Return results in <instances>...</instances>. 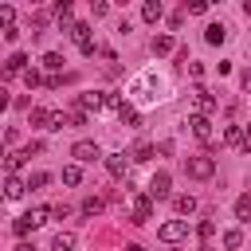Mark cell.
<instances>
[{"label": "cell", "mask_w": 251, "mask_h": 251, "mask_svg": "<svg viewBox=\"0 0 251 251\" xmlns=\"http://www.w3.org/2000/svg\"><path fill=\"white\" fill-rule=\"evenodd\" d=\"M165 90H169V82H165L157 71H145V75H137V78L129 82V94H133L137 102H145V106H149V102H161Z\"/></svg>", "instance_id": "obj_1"}, {"label": "cell", "mask_w": 251, "mask_h": 251, "mask_svg": "<svg viewBox=\"0 0 251 251\" xmlns=\"http://www.w3.org/2000/svg\"><path fill=\"white\" fill-rule=\"evenodd\" d=\"M184 173H188L192 180H208V176L216 173V161H212V157H184Z\"/></svg>", "instance_id": "obj_2"}, {"label": "cell", "mask_w": 251, "mask_h": 251, "mask_svg": "<svg viewBox=\"0 0 251 251\" xmlns=\"http://www.w3.org/2000/svg\"><path fill=\"white\" fill-rule=\"evenodd\" d=\"M71 157L78 165H94V161H102V149H98V141H75L71 145Z\"/></svg>", "instance_id": "obj_3"}, {"label": "cell", "mask_w": 251, "mask_h": 251, "mask_svg": "<svg viewBox=\"0 0 251 251\" xmlns=\"http://www.w3.org/2000/svg\"><path fill=\"white\" fill-rule=\"evenodd\" d=\"M184 235H188V220H169V224L157 227V239L161 243H180Z\"/></svg>", "instance_id": "obj_4"}, {"label": "cell", "mask_w": 251, "mask_h": 251, "mask_svg": "<svg viewBox=\"0 0 251 251\" xmlns=\"http://www.w3.org/2000/svg\"><path fill=\"white\" fill-rule=\"evenodd\" d=\"M169 188H173V176L161 169V173H153V180H149V196L153 200H165L169 196Z\"/></svg>", "instance_id": "obj_5"}, {"label": "cell", "mask_w": 251, "mask_h": 251, "mask_svg": "<svg viewBox=\"0 0 251 251\" xmlns=\"http://www.w3.org/2000/svg\"><path fill=\"white\" fill-rule=\"evenodd\" d=\"M188 126H192V133H196L200 141H212V133H216V129H212V118H208V114H192V118H188Z\"/></svg>", "instance_id": "obj_6"}, {"label": "cell", "mask_w": 251, "mask_h": 251, "mask_svg": "<svg viewBox=\"0 0 251 251\" xmlns=\"http://www.w3.org/2000/svg\"><path fill=\"white\" fill-rule=\"evenodd\" d=\"M106 106V94L102 90H82L78 94V110H102Z\"/></svg>", "instance_id": "obj_7"}, {"label": "cell", "mask_w": 251, "mask_h": 251, "mask_svg": "<svg viewBox=\"0 0 251 251\" xmlns=\"http://www.w3.org/2000/svg\"><path fill=\"white\" fill-rule=\"evenodd\" d=\"M149 216H153V196H137V200H133V216H129V220H133V224H145Z\"/></svg>", "instance_id": "obj_8"}, {"label": "cell", "mask_w": 251, "mask_h": 251, "mask_svg": "<svg viewBox=\"0 0 251 251\" xmlns=\"http://www.w3.org/2000/svg\"><path fill=\"white\" fill-rule=\"evenodd\" d=\"M106 169H110V176H118V180H122V176L129 173V161H126V153H110V157H106Z\"/></svg>", "instance_id": "obj_9"}, {"label": "cell", "mask_w": 251, "mask_h": 251, "mask_svg": "<svg viewBox=\"0 0 251 251\" xmlns=\"http://www.w3.org/2000/svg\"><path fill=\"white\" fill-rule=\"evenodd\" d=\"M192 94H196V106H200V114H212V110H216V94H212L208 86H196Z\"/></svg>", "instance_id": "obj_10"}, {"label": "cell", "mask_w": 251, "mask_h": 251, "mask_svg": "<svg viewBox=\"0 0 251 251\" xmlns=\"http://www.w3.org/2000/svg\"><path fill=\"white\" fill-rule=\"evenodd\" d=\"M161 16H165V8H161V0H145V4H141V20H145V24H157Z\"/></svg>", "instance_id": "obj_11"}, {"label": "cell", "mask_w": 251, "mask_h": 251, "mask_svg": "<svg viewBox=\"0 0 251 251\" xmlns=\"http://www.w3.org/2000/svg\"><path fill=\"white\" fill-rule=\"evenodd\" d=\"M235 220H239V224H251V192H243V196L235 200Z\"/></svg>", "instance_id": "obj_12"}, {"label": "cell", "mask_w": 251, "mask_h": 251, "mask_svg": "<svg viewBox=\"0 0 251 251\" xmlns=\"http://www.w3.org/2000/svg\"><path fill=\"white\" fill-rule=\"evenodd\" d=\"M204 39L216 47V43H224V39H227V27H224V24H208V27H204Z\"/></svg>", "instance_id": "obj_13"}, {"label": "cell", "mask_w": 251, "mask_h": 251, "mask_svg": "<svg viewBox=\"0 0 251 251\" xmlns=\"http://www.w3.org/2000/svg\"><path fill=\"white\" fill-rule=\"evenodd\" d=\"M149 47H153V55H169V51L176 47V39H173V35H153Z\"/></svg>", "instance_id": "obj_14"}, {"label": "cell", "mask_w": 251, "mask_h": 251, "mask_svg": "<svg viewBox=\"0 0 251 251\" xmlns=\"http://www.w3.org/2000/svg\"><path fill=\"white\" fill-rule=\"evenodd\" d=\"M118 118H122L126 126H141V114H137L129 102H122V106H118Z\"/></svg>", "instance_id": "obj_15"}, {"label": "cell", "mask_w": 251, "mask_h": 251, "mask_svg": "<svg viewBox=\"0 0 251 251\" xmlns=\"http://www.w3.org/2000/svg\"><path fill=\"white\" fill-rule=\"evenodd\" d=\"M24 63H27V55H24V51H16V55L4 63V75H20V71H24Z\"/></svg>", "instance_id": "obj_16"}, {"label": "cell", "mask_w": 251, "mask_h": 251, "mask_svg": "<svg viewBox=\"0 0 251 251\" xmlns=\"http://www.w3.org/2000/svg\"><path fill=\"white\" fill-rule=\"evenodd\" d=\"M51 118H55V114H51V110H43V106H35V110H31V126H43V129H51Z\"/></svg>", "instance_id": "obj_17"}, {"label": "cell", "mask_w": 251, "mask_h": 251, "mask_svg": "<svg viewBox=\"0 0 251 251\" xmlns=\"http://www.w3.org/2000/svg\"><path fill=\"white\" fill-rule=\"evenodd\" d=\"M24 188H27V184H24L20 176H8V184H4V196H8V200H16V196H24Z\"/></svg>", "instance_id": "obj_18"}, {"label": "cell", "mask_w": 251, "mask_h": 251, "mask_svg": "<svg viewBox=\"0 0 251 251\" xmlns=\"http://www.w3.org/2000/svg\"><path fill=\"white\" fill-rule=\"evenodd\" d=\"M173 208L180 216H188V212H196V196H173Z\"/></svg>", "instance_id": "obj_19"}, {"label": "cell", "mask_w": 251, "mask_h": 251, "mask_svg": "<svg viewBox=\"0 0 251 251\" xmlns=\"http://www.w3.org/2000/svg\"><path fill=\"white\" fill-rule=\"evenodd\" d=\"M71 247H75V235H71V231H59V235L51 239V251H71Z\"/></svg>", "instance_id": "obj_20"}, {"label": "cell", "mask_w": 251, "mask_h": 251, "mask_svg": "<svg viewBox=\"0 0 251 251\" xmlns=\"http://www.w3.org/2000/svg\"><path fill=\"white\" fill-rule=\"evenodd\" d=\"M224 141H227V145H239V149H243V129H239V126H227V129H224Z\"/></svg>", "instance_id": "obj_21"}, {"label": "cell", "mask_w": 251, "mask_h": 251, "mask_svg": "<svg viewBox=\"0 0 251 251\" xmlns=\"http://www.w3.org/2000/svg\"><path fill=\"white\" fill-rule=\"evenodd\" d=\"M153 153H157V149H153L149 141H137V145H133V161H149Z\"/></svg>", "instance_id": "obj_22"}, {"label": "cell", "mask_w": 251, "mask_h": 251, "mask_svg": "<svg viewBox=\"0 0 251 251\" xmlns=\"http://www.w3.org/2000/svg\"><path fill=\"white\" fill-rule=\"evenodd\" d=\"M63 184H82V169L78 165H67L63 169Z\"/></svg>", "instance_id": "obj_23"}, {"label": "cell", "mask_w": 251, "mask_h": 251, "mask_svg": "<svg viewBox=\"0 0 251 251\" xmlns=\"http://www.w3.org/2000/svg\"><path fill=\"white\" fill-rule=\"evenodd\" d=\"M24 157H27V153H8V161H4V169H8V176H16V169L24 165Z\"/></svg>", "instance_id": "obj_24"}, {"label": "cell", "mask_w": 251, "mask_h": 251, "mask_svg": "<svg viewBox=\"0 0 251 251\" xmlns=\"http://www.w3.org/2000/svg\"><path fill=\"white\" fill-rule=\"evenodd\" d=\"M98 212H102V200L98 196H86L82 200V216H98Z\"/></svg>", "instance_id": "obj_25"}, {"label": "cell", "mask_w": 251, "mask_h": 251, "mask_svg": "<svg viewBox=\"0 0 251 251\" xmlns=\"http://www.w3.org/2000/svg\"><path fill=\"white\" fill-rule=\"evenodd\" d=\"M239 243H243V231H235V227H231V231H224V247H227V251H235Z\"/></svg>", "instance_id": "obj_26"}, {"label": "cell", "mask_w": 251, "mask_h": 251, "mask_svg": "<svg viewBox=\"0 0 251 251\" xmlns=\"http://www.w3.org/2000/svg\"><path fill=\"white\" fill-rule=\"evenodd\" d=\"M43 67H47V71H59V67H63V55H59V51H47V55H43Z\"/></svg>", "instance_id": "obj_27"}, {"label": "cell", "mask_w": 251, "mask_h": 251, "mask_svg": "<svg viewBox=\"0 0 251 251\" xmlns=\"http://www.w3.org/2000/svg\"><path fill=\"white\" fill-rule=\"evenodd\" d=\"M43 184H51V173H31L27 176V188H43Z\"/></svg>", "instance_id": "obj_28"}, {"label": "cell", "mask_w": 251, "mask_h": 251, "mask_svg": "<svg viewBox=\"0 0 251 251\" xmlns=\"http://www.w3.org/2000/svg\"><path fill=\"white\" fill-rule=\"evenodd\" d=\"M31 227H35V224H31V220H27V212H24V216H20V220H16V224H12V231H16V235H27V231H31Z\"/></svg>", "instance_id": "obj_29"}, {"label": "cell", "mask_w": 251, "mask_h": 251, "mask_svg": "<svg viewBox=\"0 0 251 251\" xmlns=\"http://www.w3.org/2000/svg\"><path fill=\"white\" fill-rule=\"evenodd\" d=\"M196 231H200V239H212V235H216V224H212V220H200Z\"/></svg>", "instance_id": "obj_30"}, {"label": "cell", "mask_w": 251, "mask_h": 251, "mask_svg": "<svg viewBox=\"0 0 251 251\" xmlns=\"http://www.w3.org/2000/svg\"><path fill=\"white\" fill-rule=\"evenodd\" d=\"M24 82H27V86H39V82H47V78H43L39 71H24Z\"/></svg>", "instance_id": "obj_31"}, {"label": "cell", "mask_w": 251, "mask_h": 251, "mask_svg": "<svg viewBox=\"0 0 251 251\" xmlns=\"http://www.w3.org/2000/svg\"><path fill=\"white\" fill-rule=\"evenodd\" d=\"M188 12H192V16H204V12H208V4H204V0H192V4H188Z\"/></svg>", "instance_id": "obj_32"}, {"label": "cell", "mask_w": 251, "mask_h": 251, "mask_svg": "<svg viewBox=\"0 0 251 251\" xmlns=\"http://www.w3.org/2000/svg\"><path fill=\"white\" fill-rule=\"evenodd\" d=\"M4 39H8V43H16V39H20V27H16V24H12V27H4Z\"/></svg>", "instance_id": "obj_33"}, {"label": "cell", "mask_w": 251, "mask_h": 251, "mask_svg": "<svg viewBox=\"0 0 251 251\" xmlns=\"http://www.w3.org/2000/svg\"><path fill=\"white\" fill-rule=\"evenodd\" d=\"M243 153H251V126L243 129Z\"/></svg>", "instance_id": "obj_34"}, {"label": "cell", "mask_w": 251, "mask_h": 251, "mask_svg": "<svg viewBox=\"0 0 251 251\" xmlns=\"http://www.w3.org/2000/svg\"><path fill=\"white\" fill-rule=\"evenodd\" d=\"M16 251H35V247H31V243H20V247H16Z\"/></svg>", "instance_id": "obj_35"}, {"label": "cell", "mask_w": 251, "mask_h": 251, "mask_svg": "<svg viewBox=\"0 0 251 251\" xmlns=\"http://www.w3.org/2000/svg\"><path fill=\"white\" fill-rule=\"evenodd\" d=\"M243 12H247V16H251V0H243Z\"/></svg>", "instance_id": "obj_36"}, {"label": "cell", "mask_w": 251, "mask_h": 251, "mask_svg": "<svg viewBox=\"0 0 251 251\" xmlns=\"http://www.w3.org/2000/svg\"><path fill=\"white\" fill-rule=\"evenodd\" d=\"M126 251H141V247H137V243H129V247H126Z\"/></svg>", "instance_id": "obj_37"}, {"label": "cell", "mask_w": 251, "mask_h": 251, "mask_svg": "<svg viewBox=\"0 0 251 251\" xmlns=\"http://www.w3.org/2000/svg\"><path fill=\"white\" fill-rule=\"evenodd\" d=\"M200 251H212V247H208V243H204V247H200Z\"/></svg>", "instance_id": "obj_38"}]
</instances>
